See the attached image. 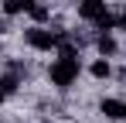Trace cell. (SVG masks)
<instances>
[{"label":"cell","instance_id":"1","mask_svg":"<svg viewBox=\"0 0 126 123\" xmlns=\"http://www.w3.org/2000/svg\"><path fill=\"white\" fill-rule=\"evenodd\" d=\"M48 79H51V85H58V89H68L72 82L79 79V58H75V51H62L58 58L51 62Z\"/></svg>","mask_w":126,"mask_h":123},{"label":"cell","instance_id":"2","mask_svg":"<svg viewBox=\"0 0 126 123\" xmlns=\"http://www.w3.org/2000/svg\"><path fill=\"white\" fill-rule=\"evenodd\" d=\"M24 41H27L31 48H38V51L58 48V34H55V31H44V27H27V31H24Z\"/></svg>","mask_w":126,"mask_h":123},{"label":"cell","instance_id":"3","mask_svg":"<svg viewBox=\"0 0 126 123\" xmlns=\"http://www.w3.org/2000/svg\"><path fill=\"white\" fill-rule=\"evenodd\" d=\"M102 10H106V0H79V17L85 20H95Z\"/></svg>","mask_w":126,"mask_h":123},{"label":"cell","instance_id":"4","mask_svg":"<svg viewBox=\"0 0 126 123\" xmlns=\"http://www.w3.org/2000/svg\"><path fill=\"white\" fill-rule=\"evenodd\" d=\"M99 109H102L109 120H126V102H123V99H102Z\"/></svg>","mask_w":126,"mask_h":123},{"label":"cell","instance_id":"5","mask_svg":"<svg viewBox=\"0 0 126 123\" xmlns=\"http://www.w3.org/2000/svg\"><path fill=\"white\" fill-rule=\"evenodd\" d=\"M95 48H99V51H102L106 58H109V55H116V48H119V44H116V38H112V34H109V31H102V34H99V38H95Z\"/></svg>","mask_w":126,"mask_h":123},{"label":"cell","instance_id":"6","mask_svg":"<svg viewBox=\"0 0 126 123\" xmlns=\"http://www.w3.org/2000/svg\"><path fill=\"white\" fill-rule=\"evenodd\" d=\"M14 92H17V72H10V75H0V99L14 96Z\"/></svg>","mask_w":126,"mask_h":123},{"label":"cell","instance_id":"7","mask_svg":"<svg viewBox=\"0 0 126 123\" xmlns=\"http://www.w3.org/2000/svg\"><path fill=\"white\" fill-rule=\"evenodd\" d=\"M89 72H92V75H95V79H109V75H112V65H109V58H95L92 62V68H89Z\"/></svg>","mask_w":126,"mask_h":123},{"label":"cell","instance_id":"8","mask_svg":"<svg viewBox=\"0 0 126 123\" xmlns=\"http://www.w3.org/2000/svg\"><path fill=\"white\" fill-rule=\"evenodd\" d=\"M31 3H34V0H7V3H3V14L17 17V14H24V10H31Z\"/></svg>","mask_w":126,"mask_h":123},{"label":"cell","instance_id":"9","mask_svg":"<svg viewBox=\"0 0 126 123\" xmlns=\"http://www.w3.org/2000/svg\"><path fill=\"white\" fill-rule=\"evenodd\" d=\"M92 24H95V27H99V31H112V27H116V24H119V20L112 17V14H109V10H102V14H99V17L92 20Z\"/></svg>","mask_w":126,"mask_h":123},{"label":"cell","instance_id":"10","mask_svg":"<svg viewBox=\"0 0 126 123\" xmlns=\"http://www.w3.org/2000/svg\"><path fill=\"white\" fill-rule=\"evenodd\" d=\"M27 14H31V17L38 20V24H44V20L51 17V10H48V7H44V3H38V0H34V3H31V10H27Z\"/></svg>","mask_w":126,"mask_h":123},{"label":"cell","instance_id":"11","mask_svg":"<svg viewBox=\"0 0 126 123\" xmlns=\"http://www.w3.org/2000/svg\"><path fill=\"white\" fill-rule=\"evenodd\" d=\"M116 20H119V27H123V31H126V7H123V14H119V17H116Z\"/></svg>","mask_w":126,"mask_h":123}]
</instances>
